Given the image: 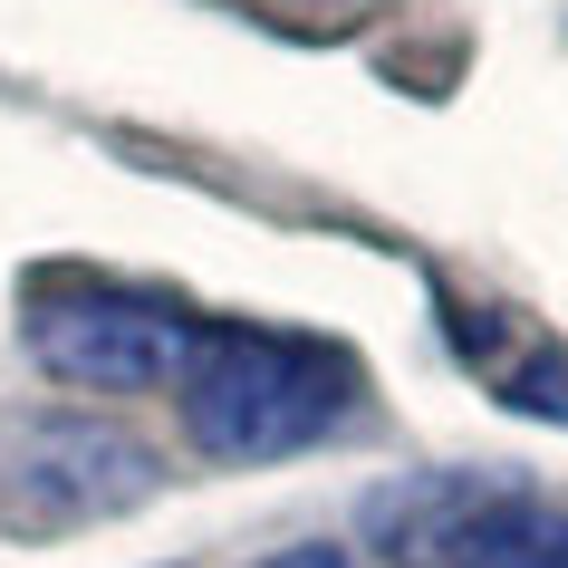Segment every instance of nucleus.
I'll return each instance as SVG.
<instances>
[{"mask_svg":"<svg viewBox=\"0 0 568 568\" xmlns=\"http://www.w3.org/2000/svg\"><path fill=\"white\" fill-rule=\"evenodd\" d=\"M154 481H164V463L145 453V434L106 415H30L0 434V530L10 539L97 530V520L154 501Z\"/></svg>","mask_w":568,"mask_h":568,"instance_id":"obj_2","label":"nucleus"},{"mask_svg":"<svg viewBox=\"0 0 568 568\" xmlns=\"http://www.w3.org/2000/svg\"><path fill=\"white\" fill-rule=\"evenodd\" d=\"M444 347H463V366H473V376L501 395V405L568 424V357L530 328V318H501V308L444 300Z\"/></svg>","mask_w":568,"mask_h":568,"instance_id":"obj_5","label":"nucleus"},{"mask_svg":"<svg viewBox=\"0 0 568 568\" xmlns=\"http://www.w3.org/2000/svg\"><path fill=\"white\" fill-rule=\"evenodd\" d=\"M251 568H357V559L328 549V539H308V549H270V559H251Z\"/></svg>","mask_w":568,"mask_h":568,"instance_id":"obj_6","label":"nucleus"},{"mask_svg":"<svg viewBox=\"0 0 568 568\" xmlns=\"http://www.w3.org/2000/svg\"><path fill=\"white\" fill-rule=\"evenodd\" d=\"M366 405V366L337 337L212 328L183 366V434L212 463H290L337 444Z\"/></svg>","mask_w":568,"mask_h":568,"instance_id":"obj_1","label":"nucleus"},{"mask_svg":"<svg viewBox=\"0 0 568 568\" xmlns=\"http://www.w3.org/2000/svg\"><path fill=\"white\" fill-rule=\"evenodd\" d=\"M405 568H568V510L530 491H444L405 530Z\"/></svg>","mask_w":568,"mask_h":568,"instance_id":"obj_4","label":"nucleus"},{"mask_svg":"<svg viewBox=\"0 0 568 568\" xmlns=\"http://www.w3.org/2000/svg\"><path fill=\"white\" fill-rule=\"evenodd\" d=\"M203 337L183 328V308L145 300V290H106V280H68L30 308V357L59 386L88 395H145V386H183Z\"/></svg>","mask_w":568,"mask_h":568,"instance_id":"obj_3","label":"nucleus"}]
</instances>
